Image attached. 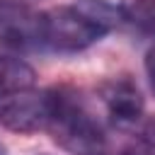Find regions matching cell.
Masks as SVG:
<instances>
[{
    "mask_svg": "<svg viewBox=\"0 0 155 155\" xmlns=\"http://www.w3.org/2000/svg\"><path fill=\"white\" fill-rule=\"evenodd\" d=\"M39 155H48V153H39Z\"/></svg>",
    "mask_w": 155,
    "mask_h": 155,
    "instance_id": "cell-12",
    "label": "cell"
},
{
    "mask_svg": "<svg viewBox=\"0 0 155 155\" xmlns=\"http://www.w3.org/2000/svg\"><path fill=\"white\" fill-rule=\"evenodd\" d=\"M145 75H148V82H150V90L155 92V46L145 53Z\"/></svg>",
    "mask_w": 155,
    "mask_h": 155,
    "instance_id": "cell-9",
    "label": "cell"
},
{
    "mask_svg": "<svg viewBox=\"0 0 155 155\" xmlns=\"http://www.w3.org/2000/svg\"><path fill=\"white\" fill-rule=\"evenodd\" d=\"M119 12H121V19L155 36V0H121Z\"/></svg>",
    "mask_w": 155,
    "mask_h": 155,
    "instance_id": "cell-7",
    "label": "cell"
},
{
    "mask_svg": "<svg viewBox=\"0 0 155 155\" xmlns=\"http://www.w3.org/2000/svg\"><path fill=\"white\" fill-rule=\"evenodd\" d=\"M0 155H5V153H2V148H0Z\"/></svg>",
    "mask_w": 155,
    "mask_h": 155,
    "instance_id": "cell-13",
    "label": "cell"
},
{
    "mask_svg": "<svg viewBox=\"0 0 155 155\" xmlns=\"http://www.w3.org/2000/svg\"><path fill=\"white\" fill-rule=\"evenodd\" d=\"M124 155H150V153H143V150H133V148H128V150H124Z\"/></svg>",
    "mask_w": 155,
    "mask_h": 155,
    "instance_id": "cell-11",
    "label": "cell"
},
{
    "mask_svg": "<svg viewBox=\"0 0 155 155\" xmlns=\"http://www.w3.org/2000/svg\"><path fill=\"white\" fill-rule=\"evenodd\" d=\"M0 44L15 51L46 48L44 12L17 0H0Z\"/></svg>",
    "mask_w": 155,
    "mask_h": 155,
    "instance_id": "cell-3",
    "label": "cell"
},
{
    "mask_svg": "<svg viewBox=\"0 0 155 155\" xmlns=\"http://www.w3.org/2000/svg\"><path fill=\"white\" fill-rule=\"evenodd\" d=\"M36 82V73L29 63L15 56L0 53V99L31 90Z\"/></svg>",
    "mask_w": 155,
    "mask_h": 155,
    "instance_id": "cell-6",
    "label": "cell"
},
{
    "mask_svg": "<svg viewBox=\"0 0 155 155\" xmlns=\"http://www.w3.org/2000/svg\"><path fill=\"white\" fill-rule=\"evenodd\" d=\"M143 140H145V143H148V145L155 150V119H153V121H150V124L143 128Z\"/></svg>",
    "mask_w": 155,
    "mask_h": 155,
    "instance_id": "cell-10",
    "label": "cell"
},
{
    "mask_svg": "<svg viewBox=\"0 0 155 155\" xmlns=\"http://www.w3.org/2000/svg\"><path fill=\"white\" fill-rule=\"evenodd\" d=\"M73 5H75V7H80L85 15H90L94 22L104 24L109 31L116 27V22H119V17H121L119 7H114V5H111V2H107V0H75Z\"/></svg>",
    "mask_w": 155,
    "mask_h": 155,
    "instance_id": "cell-8",
    "label": "cell"
},
{
    "mask_svg": "<svg viewBox=\"0 0 155 155\" xmlns=\"http://www.w3.org/2000/svg\"><path fill=\"white\" fill-rule=\"evenodd\" d=\"M48 111H51L48 90L39 94H31L27 90V92L12 94L7 102L0 104V124L17 133H34L39 128H46Z\"/></svg>",
    "mask_w": 155,
    "mask_h": 155,
    "instance_id": "cell-4",
    "label": "cell"
},
{
    "mask_svg": "<svg viewBox=\"0 0 155 155\" xmlns=\"http://www.w3.org/2000/svg\"><path fill=\"white\" fill-rule=\"evenodd\" d=\"M99 99L116 126H133L140 121L145 102L131 78H111L99 85Z\"/></svg>",
    "mask_w": 155,
    "mask_h": 155,
    "instance_id": "cell-5",
    "label": "cell"
},
{
    "mask_svg": "<svg viewBox=\"0 0 155 155\" xmlns=\"http://www.w3.org/2000/svg\"><path fill=\"white\" fill-rule=\"evenodd\" d=\"M51 111L46 128L73 155H107V138L82 99L68 87L48 90Z\"/></svg>",
    "mask_w": 155,
    "mask_h": 155,
    "instance_id": "cell-1",
    "label": "cell"
},
{
    "mask_svg": "<svg viewBox=\"0 0 155 155\" xmlns=\"http://www.w3.org/2000/svg\"><path fill=\"white\" fill-rule=\"evenodd\" d=\"M109 29L99 22H94L90 15H85L75 5H63L44 12V41L46 48L75 53L92 44H97Z\"/></svg>",
    "mask_w": 155,
    "mask_h": 155,
    "instance_id": "cell-2",
    "label": "cell"
}]
</instances>
